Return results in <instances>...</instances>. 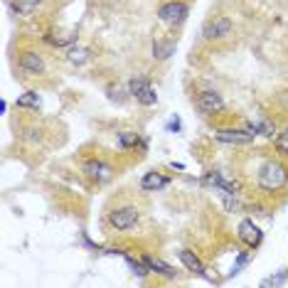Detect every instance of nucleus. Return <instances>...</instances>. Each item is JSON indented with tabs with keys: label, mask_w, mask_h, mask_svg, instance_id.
<instances>
[{
	"label": "nucleus",
	"mask_w": 288,
	"mask_h": 288,
	"mask_svg": "<svg viewBox=\"0 0 288 288\" xmlns=\"http://www.w3.org/2000/svg\"><path fill=\"white\" fill-rule=\"evenodd\" d=\"M17 106H22V109H37V106H40L37 91H28L25 96H20V99H17Z\"/></svg>",
	"instance_id": "obj_17"
},
{
	"label": "nucleus",
	"mask_w": 288,
	"mask_h": 288,
	"mask_svg": "<svg viewBox=\"0 0 288 288\" xmlns=\"http://www.w3.org/2000/svg\"><path fill=\"white\" fill-rule=\"evenodd\" d=\"M42 0H20V3H15V13L17 15H32L37 10V5H40Z\"/></svg>",
	"instance_id": "obj_16"
},
{
	"label": "nucleus",
	"mask_w": 288,
	"mask_h": 288,
	"mask_svg": "<svg viewBox=\"0 0 288 288\" xmlns=\"http://www.w3.org/2000/svg\"><path fill=\"white\" fill-rule=\"evenodd\" d=\"M118 146H121V148H136V146H143L140 133H136V131H124V133H118Z\"/></svg>",
	"instance_id": "obj_15"
},
{
	"label": "nucleus",
	"mask_w": 288,
	"mask_h": 288,
	"mask_svg": "<svg viewBox=\"0 0 288 288\" xmlns=\"http://www.w3.org/2000/svg\"><path fill=\"white\" fill-rule=\"evenodd\" d=\"M278 101H281V106H283V109L288 111V91H283V94L278 96Z\"/></svg>",
	"instance_id": "obj_22"
},
{
	"label": "nucleus",
	"mask_w": 288,
	"mask_h": 288,
	"mask_svg": "<svg viewBox=\"0 0 288 288\" xmlns=\"http://www.w3.org/2000/svg\"><path fill=\"white\" fill-rule=\"evenodd\" d=\"M185 15H187V5L182 0H170V3L160 5V10H158V17L167 25H180L185 20Z\"/></svg>",
	"instance_id": "obj_4"
},
{
	"label": "nucleus",
	"mask_w": 288,
	"mask_h": 288,
	"mask_svg": "<svg viewBox=\"0 0 288 288\" xmlns=\"http://www.w3.org/2000/svg\"><path fill=\"white\" fill-rule=\"evenodd\" d=\"M84 170H86V175H91V178H96V180L111 178V165L101 163V160H89V163L84 165Z\"/></svg>",
	"instance_id": "obj_13"
},
{
	"label": "nucleus",
	"mask_w": 288,
	"mask_h": 288,
	"mask_svg": "<svg viewBox=\"0 0 288 288\" xmlns=\"http://www.w3.org/2000/svg\"><path fill=\"white\" fill-rule=\"evenodd\" d=\"M276 148H278V153H283V155H288V128L278 136V140H276Z\"/></svg>",
	"instance_id": "obj_20"
},
{
	"label": "nucleus",
	"mask_w": 288,
	"mask_h": 288,
	"mask_svg": "<svg viewBox=\"0 0 288 288\" xmlns=\"http://www.w3.org/2000/svg\"><path fill=\"white\" fill-rule=\"evenodd\" d=\"M286 182H288V167L286 165L269 160V163L259 170V187L261 190L276 192V190H281Z\"/></svg>",
	"instance_id": "obj_1"
},
{
	"label": "nucleus",
	"mask_w": 288,
	"mask_h": 288,
	"mask_svg": "<svg viewBox=\"0 0 288 288\" xmlns=\"http://www.w3.org/2000/svg\"><path fill=\"white\" fill-rule=\"evenodd\" d=\"M256 136V131L249 126V128H217L214 131V138L222 140V143H232V146H247L251 143Z\"/></svg>",
	"instance_id": "obj_2"
},
{
	"label": "nucleus",
	"mask_w": 288,
	"mask_h": 288,
	"mask_svg": "<svg viewBox=\"0 0 288 288\" xmlns=\"http://www.w3.org/2000/svg\"><path fill=\"white\" fill-rule=\"evenodd\" d=\"M251 128L259 133V136H274V124L271 121H256V124H251Z\"/></svg>",
	"instance_id": "obj_18"
},
{
	"label": "nucleus",
	"mask_w": 288,
	"mask_h": 288,
	"mask_svg": "<svg viewBox=\"0 0 288 288\" xmlns=\"http://www.w3.org/2000/svg\"><path fill=\"white\" fill-rule=\"evenodd\" d=\"M239 239H242V242H244V244H247L249 249H256L261 244V236H263V234H261V229L259 227H256V224H254V220H244L242 222V224H239Z\"/></svg>",
	"instance_id": "obj_8"
},
{
	"label": "nucleus",
	"mask_w": 288,
	"mask_h": 288,
	"mask_svg": "<svg viewBox=\"0 0 288 288\" xmlns=\"http://www.w3.org/2000/svg\"><path fill=\"white\" fill-rule=\"evenodd\" d=\"M69 59H71L74 64H82V62L89 59V50H71V52H69Z\"/></svg>",
	"instance_id": "obj_19"
},
{
	"label": "nucleus",
	"mask_w": 288,
	"mask_h": 288,
	"mask_svg": "<svg viewBox=\"0 0 288 288\" xmlns=\"http://www.w3.org/2000/svg\"><path fill=\"white\" fill-rule=\"evenodd\" d=\"M286 271H281V276H276V278H266V281H263V286H278V283H283V281H286Z\"/></svg>",
	"instance_id": "obj_21"
},
{
	"label": "nucleus",
	"mask_w": 288,
	"mask_h": 288,
	"mask_svg": "<svg viewBox=\"0 0 288 288\" xmlns=\"http://www.w3.org/2000/svg\"><path fill=\"white\" fill-rule=\"evenodd\" d=\"M128 89H131V94L136 96L138 104H143V106H153L158 101V94H155L153 84L146 82V79H131Z\"/></svg>",
	"instance_id": "obj_5"
},
{
	"label": "nucleus",
	"mask_w": 288,
	"mask_h": 288,
	"mask_svg": "<svg viewBox=\"0 0 288 288\" xmlns=\"http://www.w3.org/2000/svg\"><path fill=\"white\" fill-rule=\"evenodd\" d=\"M143 261H146V266L151 269L153 274H160V276H165V278H173V276H175V271H173L165 261H160L158 256H153V254H143Z\"/></svg>",
	"instance_id": "obj_12"
},
{
	"label": "nucleus",
	"mask_w": 288,
	"mask_h": 288,
	"mask_svg": "<svg viewBox=\"0 0 288 288\" xmlns=\"http://www.w3.org/2000/svg\"><path fill=\"white\" fill-rule=\"evenodd\" d=\"M180 261L185 263V269L187 271H192L195 276H200V278H205V281H209V276H207V271H205V266H202V261L197 259L192 251H187V249H182L180 251Z\"/></svg>",
	"instance_id": "obj_10"
},
{
	"label": "nucleus",
	"mask_w": 288,
	"mask_h": 288,
	"mask_svg": "<svg viewBox=\"0 0 288 288\" xmlns=\"http://www.w3.org/2000/svg\"><path fill=\"white\" fill-rule=\"evenodd\" d=\"M167 182H170V180L165 178L163 173H155V170H153V173H146V175H143V180H140V187H143V190H148V192H153V190H163V187H167Z\"/></svg>",
	"instance_id": "obj_11"
},
{
	"label": "nucleus",
	"mask_w": 288,
	"mask_h": 288,
	"mask_svg": "<svg viewBox=\"0 0 288 288\" xmlns=\"http://www.w3.org/2000/svg\"><path fill=\"white\" fill-rule=\"evenodd\" d=\"M173 52H175V42H170V40L153 42V57H155V59H167Z\"/></svg>",
	"instance_id": "obj_14"
},
{
	"label": "nucleus",
	"mask_w": 288,
	"mask_h": 288,
	"mask_svg": "<svg viewBox=\"0 0 288 288\" xmlns=\"http://www.w3.org/2000/svg\"><path fill=\"white\" fill-rule=\"evenodd\" d=\"M232 32V20L229 17H214L212 22H207L205 25V40H222V37H227Z\"/></svg>",
	"instance_id": "obj_7"
},
{
	"label": "nucleus",
	"mask_w": 288,
	"mask_h": 288,
	"mask_svg": "<svg viewBox=\"0 0 288 288\" xmlns=\"http://www.w3.org/2000/svg\"><path fill=\"white\" fill-rule=\"evenodd\" d=\"M109 222H111V227H113V229L126 232V229L136 227L138 209H136V207H118V209H113V212L109 214Z\"/></svg>",
	"instance_id": "obj_3"
},
{
	"label": "nucleus",
	"mask_w": 288,
	"mask_h": 288,
	"mask_svg": "<svg viewBox=\"0 0 288 288\" xmlns=\"http://www.w3.org/2000/svg\"><path fill=\"white\" fill-rule=\"evenodd\" d=\"M195 104H197V109L202 111V113H220V111H224V99H222V94H217L214 89L200 91Z\"/></svg>",
	"instance_id": "obj_6"
},
{
	"label": "nucleus",
	"mask_w": 288,
	"mask_h": 288,
	"mask_svg": "<svg viewBox=\"0 0 288 288\" xmlns=\"http://www.w3.org/2000/svg\"><path fill=\"white\" fill-rule=\"evenodd\" d=\"M20 69L25 74H30V77H37V74L44 71V62H42V57L37 52H22V57H20Z\"/></svg>",
	"instance_id": "obj_9"
}]
</instances>
